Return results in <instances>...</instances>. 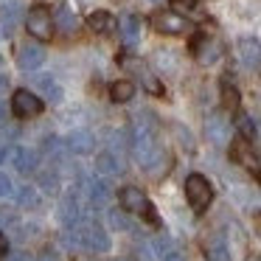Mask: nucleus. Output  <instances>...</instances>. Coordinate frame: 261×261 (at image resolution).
Instances as JSON below:
<instances>
[{"mask_svg":"<svg viewBox=\"0 0 261 261\" xmlns=\"http://www.w3.org/2000/svg\"><path fill=\"white\" fill-rule=\"evenodd\" d=\"M12 222H14L12 211H6V208H3V211H0V227H6V225H12Z\"/></svg>","mask_w":261,"mask_h":261,"instance_id":"34","label":"nucleus"},{"mask_svg":"<svg viewBox=\"0 0 261 261\" xmlns=\"http://www.w3.org/2000/svg\"><path fill=\"white\" fill-rule=\"evenodd\" d=\"M121 205H124V211H129L132 216H141V219L158 225V211H154V205L149 202V197L141 191V188L126 186L124 191H121Z\"/></svg>","mask_w":261,"mask_h":261,"instance_id":"2","label":"nucleus"},{"mask_svg":"<svg viewBox=\"0 0 261 261\" xmlns=\"http://www.w3.org/2000/svg\"><path fill=\"white\" fill-rule=\"evenodd\" d=\"M163 261H182V255H180V253H166Z\"/></svg>","mask_w":261,"mask_h":261,"instance_id":"37","label":"nucleus"},{"mask_svg":"<svg viewBox=\"0 0 261 261\" xmlns=\"http://www.w3.org/2000/svg\"><path fill=\"white\" fill-rule=\"evenodd\" d=\"M6 158H9V146H0V163H3Z\"/></svg>","mask_w":261,"mask_h":261,"instance_id":"39","label":"nucleus"},{"mask_svg":"<svg viewBox=\"0 0 261 261\" xmlns=\"http://www.w3.org/2000/svg\"><path fill=\"white\" fill-rule=\"evenodd\" d=\"M132 96H135V85H132L129 79H121V82H115V85L110 87V98H113V101H118V104L129 101Z\"/></svg>","mask_w":261,"mask_h":261,"instance_id":"22","label":"nucleus"},{"mask_svg":"<svg viewBox=\"0 0 261 261\" xmlns=\"http://www.w3.org/2000/svg\"><path fill=\"white\" fill-rule=\"evenodd\" d=\"M118 29H121V40H124L126 45H135V42L141 40V20H138L135 14H124Z\"/></svg>","mask_w":261,"mask_h":261,"instance_id":"15","label":"nucleus"},{"mask_svg":"<svg viewBox=\"0 0 261 261\" xmlns=\"http://www.w3.org/2000/svg\"><path fill=\"white\" fill-rule=\"evenodd\" d=\"M143 85H146V90H149V93H160V85H158V79H152L149 73H143Z\"/></svg>","mask_w":261,"mask_h":261,"instance_id":"32","label":"nucleus"},{"mask_svg":"<svg viewBox=\"0 0 261 261\" xmlns=\"http://www.w3.org/2000/svg\"><path fill=\"white\" fill-rule=\"evenodd\" d=\"M247 261H261V258H258V255H253V258H247Z\"/></svg>","mask_w":261,"mask_h":261,"instance_id":"42","label":"nucleus"},{"mask_svg":"<svg viewBox=\"0 0 261 261\" xmlns=\"http://www.w3.org/2000/svg\"><path fill=\"white\" fill-rule=\"evenodd\" d=\"M42 62H45V51H42L40 45H34V42H25V45H20V51H17V65H20L23 70H37Z\"/></svg>","mask_w":261,"mask_h":261,"instance_id":"10","label":"nucleus"},{"mask_svg":"<svg viewBox=\"0 0 261 261\" xmlns=\"http://www.w3.org/2000/svg\"><path fill=\"white\" fill-rule=\"evenodd\" d=\"M34 85H37V90L42 93V98H45V101H62V87L57 85V79H54V76H37L34 79Z\"/></svg>","mask_w":261,"mask_h":261,"instance_id":"17","label":"nucleus"},{"mask_svg":"<svg viewBox=\"0 0 261 261\" xmlns=\"http://www.w3.org/2000/svg\"><path fill=\"white\" fill-rule=\"evenodd\" d=\"M6 85H9V82H6V76H3V73H0V93H3V90H6Z\"/></svg>","mask_w":261,"mask_h":261,"instance_id":"40","label":"nucleus"},{"mask_svg":"<svg viewBox=\"0 0 261 261\" xmlns=\"http://www.w3.org/2000/svg\"><path fill=\"white\" fill-rule=\"evenodd\" d=\"M40 261H59V258H57V255L51 253V250H45V253L40 255Z\"/></svg>","mask_w":261,"mask_h":261,"instance_id":"36","label":"nucleus"},{"mask_svg":"<svg viewBox=\"0 0 261 261\" xmlns=\"http://www.w3.org/2000/svg\"><path fill=\"white\" fill-rule=\"evenodd\" d=\"M54 29L65 31V34H76V29H79V20H76V14L70 12V9L59 6L57 14H54Z\"/></svg>","mask_w":261,"mask_h":261,"instance_id":"19","label":"nucleus"},{"mask_svg":"<svg viewBox=\"0 0 261 261\" xmlns=\"http://www.w3.org/2000/svg\"><path fill=\"white\" fill-rule=\"evenodd\" d=\"M194 54H197V62L214 65L216 59L222 57V45L214 40V37H202L199 42H194Z\"/></svg>","mask_w":261,"mask_h":261,"instance_id":"11","label":"nucleus"},{"mask_svg":"<svg viewBox=\"0 0 261 261\" xmlns=\"http://www.w3.org/2000/svg\"><path fill=\"white\" fill-rule=\"evenodd\" d=\"M132 154H135V160L143 166V169H158L160 163V149L158 143H154V129L152 124H146V121H138L135 129H132Z\"/></svg>","mask_w":261,"mask_h":261,"instance_id":"1","label":"nucleus"},{"mask_svg":"<svg viewBox=\"0 0 261 261\" xmlns=\"http://www.w3.org/2000/svg\"><path fill=\"white\" fill-rule=\"evenodd\" d=\"M82 242H85V247L96 250V253H107L110 250V236L104 233V227L96 225V222H87V227L82 230Z\"/></svg>","mask_w":261,"mask_h":261,"instance_id":"9","label":"nucleus"},{"mask_svg":"<svg viewBox=\"0 0 261 261\" xmlns=\"http://www.w3.org/2000/svg\"><path fill=\"white\" fill-rule=\"evenodd\" d=\"M239 59H242L244 68L258 70L261 68V45L255 40H242L239 42Z\"/></svg>","mask_w":261,"mask_h":261,"instance_id":"12","label":"nucleus"},{"mask_svg":"<svg viewBox=\"0 0 261 261\" xmlns=\"http://www.w3.org/2000/svg\"><path fill=\"white\" fill-rule=\"evenodd\" d=\"M96 171H98L101 177H118L121 171H124V163H121L118 154H113V152L107 149V152H101V154L96 158Z\"/></svg>","mask_w":261,"mask_h":261,"instance_id":"13","label":"nucleus"},{"mask_svg":"<svg viewBox=\"0 0 261 261\" xmlns=\"http://www.w3.org/2000/svg\"><path fill=\"white\" fill-rule=\"evenodd\" d=\"M6 118V107H3V104H0V121Z\"/></svg>","mask_w":261,"mask_h":261,"instance_id":"41","label":"nucleus"},{"mask_svg":"<svg viewBox=\"0 0 261 261\" xmlns=\"http://www.w3.org/2000/svg\"><path fill=\"white\" fill-rule=\"evenodd\" d=\"M25 29L37 37V40H51L54 37V14L45 6H31L29 17H25Z\"/></svg>","mask_w":261,"mask_h":261,"instance_id":"4","label":"nucleus"},{"mask_svg":"<svg viewBox=\"0 0 261 261\" xmlns=\"http://www.w3.org/2000/svg\"><path fill=\"white\" fill-rule=\"evenodd\" d=\"M222 104H225V110H239V90L227 79L222 82Z\"/></svg>","mask_w":261,"mask_h":261,"instance_id":"25","label":"nucleus"},{"mask_svg":"<svg viewBox=\"0 0 261 261\" xmlns=\"http://www.w3.org/2000/svg\"><path fill=\"white\" fill-rule=\"evenodd\" d=\"M17 23H20V6H14V3L0 6V29H3V34H14Z\"/></svg>","mask_w":261,"mask_h":261,"instance_id":"20","label":"nucleus"},{"mask_svg":"<svg viewBox=\"0 0 261 261\" xmlns=\"http://www.w3.org/2000/svg\"><path fill=\"white\" fill-rule=\"evenodd\" d=\"M239 129H242V135H244V138H253L255 126H253V121H250L247 115H239Z\"/></svg>","mask_w":261,"mask_h":261,"instance_id":"29","label":"nucleus"},{"mask_svg":"<svg viewBox=\"0 0 261 261\" xmlns=\"http://www.w3.org/2000/svg\"><path fill=\"white\" fill-rule=\"evenodd\" d=\"M154 62L160 70H177V54L174 51H158L154 54Z\"/></svg>","mask_w":261,"mask_h":261,"instance_id":"26","label":"nucleus"},{"mask_svg":"<svg viewBox=\"0 0 261 261\" xmlns=\"http://www.w3.org/2000/svg\"><path fill=\"white\" fill-rule=\"evenodd\" d=\"M9 194H12V180L0 171V197H9Z\"/></svg>","mask_w":261,"mask_h":261,"instance_id":"31","label":"nucleus"},{"mask_svg":"<svg viewBox=\"0 0 261 261\" xmlns=\"http://www.w3.org/2000/svg\"><path fill=\"white\" fill-rule=\"evenodd\" d=\"M12 110L20 118H34V115L42 113V98L34 96V93H29V90H17L12 96Z\"/></svg>","mask_w":261,"mask_h":261,"instance_id":"6","label":"nucleus"},{"mask_svg":"<svg viewBox=\"0 0 261 261\" xmlns=\"http://www.w3.org/2000/svg\"><path fill=\"white\" fill-rule=\"evenodd\" d=\"M82 188H85V197H87V202L93 205V208H104L107 205V182L101 180V177H85L82 180Z\"/></svg>","mask_w":261,"mask_h":261,"instance_id":"8","label":"nucleus"},{"mask_svg":"<svg viewBox=\"0 0 261 261\" xmlns=\"http://www.w3.org/2000/svg\"><path fill=\"white\" fill-rule=\"evenodd\" d=\"M65 143H68V149L85 154V152H90V149L96 146V138H93L87 129H76V132H70V135H68V141H65Z\"/></svg>","mask_w":261,"mask_h":261,"instance_id":"18","label":"nucleus"},{"mask_svg":"<svg viewBox=\"0 0 261 261\" xmlns=\"http://www.w3.org/2000/svg\"><path fill=\"white\" fill-rule=\"evenodd\" d=\"M14 199H17L20 208H34L40 197H37V188L34 186H20L17 194H14Z\"/></svg>","mask_w":261,"mask_h":261,"instance_id":"24","label":"nucleus"},{"mask_svg":"<svg viewBox=\"0 0 261 261\" xmlns=\"http://www.w3.org/2000/svg\"><path fill=\"white\" fill-rule=\"evenodd\" d=\"M40 186L45 188V191H54V188H57V174H54V171H42Z\"/></svg>","mask_w":261,"mask_h":261,"instance_id":"30","label":"nucleus"},{"mask_svg":"<svg viewBox=\"0 0 261 261\" xmlns=\"http://www.w3.org/2000/svg\"><path fill=\"white\" fill-rule=\"evenodd\" d=\"M174 9H177V14H180V12H191L194 0H174Z\"/></svg>","mask_w":261,"mask_h":261,"instance_id":"33","label":"nucleus"},{"mask_svg":"<svg viewBox=\"0 0 261 261\" xmlns=\"http://www.w3.org/2000/svg\"><path fill=\"white\" fill-rule=\"evenodd\" d=\"M107 225L115 227V230H126L129 222H126V216L121 214V211H110V214H107Z\"/></svg>","mask_w":261,"mask_h":261,"instance_id":"27","label":"nucleus"},{"mask_svg":"<svg viewBox=\"0 0 261 261\" xmlns=\"http://www.w3.org/2000/svg\"><path fill=\"white\" fill-rule=\"evenodd\" d=\"M87 25H90L93 31H98V34H107V31L115 29V20L110 17L107 12H93L90 17H87Z\"/></svg>","mask_w":261,"mask_h":261,"instance_id":"23","label":"nucleus"},{"mask_svg":"<svg viewBox=\"0 0 261 261\" xmlns=\"http://www.w3.org/2000/svg\"><path fill=\"white\" fill-rule=\"evenodd\" d=\"M152 25L154 31H160V34H186L191 25H188V20L182 17V14L177 12H158L152 17Z\"/></svg>","mask_w":261,"mask_h":261,"instance_id":"5","label":"nucleus"},{"mask_svg":"<svg viewBox=\"0 0 261 261\" xmlns=\"http://www.w3.org/2000/svg\"><path fill=\"white\" fill-rule=\"evenodd\" d=\"M186 197H188V202H191V208L197 211V214H202V211L211 205L214 191H211L208 180H205L202 174H191L186 180Z\"/></svg>","mask_w":261,"mask_h":261,"instance_id":"3","label":"nucleus"},{"mask_svg":"<svg viewBox=\"0 0 261 261\" xmlns=\"http://www.w3.org/2000/svg\"><path fill=\"white\" fill-rule=\"evenodd\" d=\"M152 3H160V0H152Z\"/></svg>","mask_w":261,"mask_h":261,"instance_id":"43","label":"nucleus"},{"mask_svg":"<svg viewBox=\"0 0 261 261\" xmlns=\"http://www.w3.org/2000/svg\"><path fill=\"white\" fill-rule=\"evenodd\" d=\"M12 160H14V169H17L20 174H31L34 166H37V152L34 149H25V146H17L12 154Z\"/></svg>","mask_w":261,"mask_h":261,"instance_id":"16","label":"nucleus"},{"mask_svg":"<svg viewBox=\"0 0 261 261\" xmlns=\"http://www.w3.org/2000/svg\"><path fill=\"white\" fill-rule=\"evenodd\" d=\"M233 158L239 160V163H244L247 169H253V171H258V160H255V154H253V149H250V143L244 141H236L233 143Z\"/></svg>","mask_w":261,"mask_h":261,"instance_id":"21","label":"nucleus"},{"mask_svg":"<svg viewBox=\"0 0 261 261\" xmlns=\"http://www.w3.org/2000/svg\"><path fill=\"white\" fill-rule=\"evenodd\" d=\"M208 255H211V261H227V250H225V244L216 239V242H211L208 244Z\"/></svg>","mask_w":261,"mask_h":261,"instance_id":"28","label":"nucleus"},{"mask_svg":"<svg viewBox=\"0 0 261 261\" xmlns=\"http://www.w3.org/2000/svg\"><path fill=\"white\" fill-rule=\"evenodd\" d=\"M79 199H76V194H68V197L62 199V205H59V222H62L65 227H73L76 222H79Z\"/></svg>","mask_w":261,"mask_h":261,"instance_id":"14","label":"nucleus"},{"mask_svg":"<svg viewBox=\"0 0 261 261\" xmlns=\"http://www.w3.org/2000/svg\"><path fill=\"white\" fill-rule=\"evenodd\" d=\"M9 261H31V255H29V253H14Z\"/></svg>","mask_w":261,"mask_h":261,"instance_id":"35","label":"nucleus"},{"mask_svg":"<svg viewBox=\"0 0 261 261\" xmlns=\"http://www.w3.org/2000/svg\"><path fill=\"white\" fill-rule=\"evenodd\" d=\"M205 135H208L211 143H216V146H225V143L230 141V121H227L222 113L208 115V121H205Z\"/></svg>","mask_w":261,"mask_h":261,"instance_id":"7","label":"nucleus"},{"mask_svg":"<svg viewBox=\"0 0 261 261\" xmlns=\"http://www.w3.org/2000/svg\"><path fill=\"white\" fill-rule=\"evenodd\" d=\"M0 62H3V59H0Z\"/></svg>","mask_w":261,"mask_h":261,"instance_id":"44","label":"nucleus"},{"mask_svg":"<svg viewBox=\"0 0 261 261\" xmlns=\"http://www.w3.org/2000/svg\"><path fill=\"white\" fill-rule=\"evenodd\" d=\"M6 250H9V242L3 236H0V258H3V255H6Z\"/></svg>","mask_w":261,"mask_h":261,"instance_id":"38","label":"nucleus"}]
</instances>
